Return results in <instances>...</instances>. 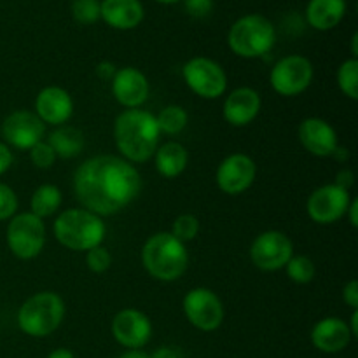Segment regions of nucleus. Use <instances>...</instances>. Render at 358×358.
<instances>
[{
    "label": "nucleus",
    "instance_id": "19",
    "mask_svg": "<svg viewBox=\"0 0 358 358\" xmlns=\"http://www.w3.org/2000/svg\"><path fill=\"white\" fill-rule=\"evenodd\" d=\"M35 114L44 124L63 126L73 114V100L66 90L48 86L35 98Z\"/></svg>",
    "mask_w": 358,
    "mask_h": 358
},
{
    "label": "nucleus",
    "instance_id": "8",
    "mask_svg": "<svg viewBox=\"0 0 358 358\" xmlns=\"http://www.w3.org/2000/svg\"><path fill=\"white\" fill-rule=\"evenodd\" d=\"M313 76V65L306 56L290 55L273 65L269 84L282 96H297L311 86Z\"/></svg>",
    "mask_w": 358,
    "mask_h": 358
},
{
    "label": "nucleus",
    "instance_id": "1",
    "mask_svg": "<svg viewBox=\"0 0 358 358\" xmlns=\"http://www.w3.org/2000/svg\"><path fill=\"white\" fill-rule=\"evenodd\" d=\"M142 189L138 170L121 156L101 154L86 159L73 173V192L83 208L105 217L124 210Z\"/></svg>",
    "mask_w": 358,
    "mask_h": 358
},
{
    "label": "nucleus",
    "instance_id": "13",
    "mask_svg": "<svg viewBox=\"0 0 358 358\" xmlns=\"http://www.w3.org/2000/svg\"><path fill=\"white\" fill-rule=\"evenodd\" d=\"M3 143L20 150H30L44 140L45 124L31 110H14L3 119L2 128Z\"/></svg>",
    "mask_w": 358,
    "mask_h": 358
},
{
    "label": "nucleus",
    "instance_id": "33",
    "mask_svg": "<svg viewBox=\"0 0 358 358\" xmlns=\"http://www.w3.org/2000/svg\"><path fill=\"white\" fill-rule=\"evenodd\" d=\"M17 196L13 187L0 182V220H9L17 212Z\"/></svg>",
    "mask_w": 358,
    "mask_h": 358
},
{
    "label": "nucleus",
    "instance_id": "25",
    "mask_svg": "<svg viewBox=\"0 0 358 358\" xmlns=\"http://www.w3.org/2000/svg\"><path fill=\"white\" fill-rule=\"evenodd\" d=\"M63 194L56 185L42 184L34 191L30 199V212L38 219L51 217L62 208Z\"/></svg>",
    "mask_w": 358,
    "mask_h": 358
},
{
    "label": "nucleus",
    "instance_id": "30",
    "mask_svg": "<svg viewBox=\"0 0 358 358\" xmlns=\"http://www.w3.org/2000/svg\"><path fill=\"white\" fill-rule=\"evenodd\" d=\"M171 234L177 238L182 243H187V241L196 240V236L199 234V220L198 217L191 215V213H184V215H178L173 220V226H171Z\"/></svg>",
    "mask_w": 358,
    "mask_h": 358
},
{
    "label": "nucleus",
    "instance_id": "4",
    "mask_svg": "<svg viewBox=\"0 0 358 358\" xmlns=\"http://www.w3.org/2000/svg\"><path fill=\"white\" fill-rule=\"evenodd\" d=\"M52 233L69 250L87 252L103 243L107 227L101 217L86 208H69L56 217Z\"/></svg>",
    "mask_w": 358,
    "mask_h": 358
},
{
    "label": "nucleus",
    "instance_id": "44",
    "mask_svg": "<svg viewBox=\"0 0 358 358\" xmlns=\"http://www.w3.org/2000/svg\"><path fill=\"white\" fill-rule=\"evenodd\" d=\"M352 58H357L358 56V35L357 34H353V37H352Z\"/></svg>",
    "mask_w": 358,
    "mask_h": 358
},
{
    "label": "nucleus",
    "instance_id": "43",
    "mask_svg": "<svg viewBox=\"0 0 358 358\" xmlns=\"http://www.w3.org/2000/svg\"><path fill=\"white\" fill-rule=\"evenodd\" d=\"M117 358H149V355L143 352H140V350H128V352L122 353V355Z\"/></svg>",
    "mask_w": 358,
    "mask_h": 358
},
{
    "label": "nucleus",
    "instance_id": "21",
    "mask_svg": "<svg viewBox=\"0 0 358 358\" xmlns=\"http://www.w3.org/2000/svg\"><path fill=\"white\" fill-rule=\"evenodd\" d=\"M101 20L115 30H131L143 20L140 0H101Z\"/></svg>",
    "mask_w": 358,
    "mask_h": 358
},
{
    "label": "nucleus",
    "instance_id": "16",
    "mask_svg": "<svg viewBox=\"0 0 358 358\" xmlns=\"http://www.w3.org/2000/svg\"><path fill=\"white\" fill-rule=\"evenodd\" d=\"M110 84L115 101L126 108H140L149 98V79L142 70L135 69V66L117 69Z\"/></svg>",
    "mask_w": 358,
    "mask_h": 358
},
{
    "label": "nucleus",
    "instance_id": "9",
    "mask_svg": "<svg viewBox=\"0 0 358 358\" xmlns=\"http://www.w3.org/2000/svg\"><path fill=\"white\" fill-rule=\"evenodd\" d=\"M182 76L189 90L205 100H215L227 90V76L222 66L205 56L189 59L182 69Z\"/></svg>",
    "mask_w": 358,
    "mask_h": 358
},
{
    "label": "nucleus",
    "instance_id": "15",
    "mask_svg": "<svg viewBox=\"0 0 358 358\" xmlns=\"http://www.w3.org/2000/svg\"><path fill=\"white\" fill-rule=\"evenodd\" d=\"M112 336L128 350H140L152 338V324L143 311L126 308L115 313L112 320Z\"/></svg>",
    "mask_w": 358,
    "mask_h": 358
},
{
    "label": "nucleus",
    "instance_id": "11",
    "mask_svg": "<svg viewBox=\"0 0 358 358\" xmlns=\"http://www.w3.org/2000/svg\"><path fill=\"white\" fill-rule=\"evenodd\" d=\"M294 255V243L282 231H264L250 247V259L261 271H278Z\"/></svg>",
    "mask_w": 358,
    "mask_h": 358
},
{
    "label": "nucleus",
    "instance_id": "38",
    "mask_svg": "<svg viewBox=\"0 0 358 358\" xmlns=\"http://www.w3.org/2000/svg\"><path fill=\"white\" fill-rule=\"evenodd\" d=\"M353 180H355V177H353V173L350 170H341L338 173V177H336V185H339V187L346 189V191H350V187L353 185Z\"/></svg>",
    "mask_w": 358,
    "mask_h": 358
},
{
    "label": "nucleus",
    "instance_id": "2",
    "mask_svg": "<svg viewBox=\"0 0 358 358\" xmlns=\"http://www.w3.org/2000/svg\"><path fill=\"white\" fill-rule=\"evenodd\" d=\"M156 115L143 108H126L114 122L115 147L128 163H145L159 147Z\"/></svg>",
    "mask_w": 358,
    "mask_h": 358
},
{
    "label": "nucleus",
    "instance_id": "6",
    "mask_svg": "<svg viewBox=\"0 0 358 358\" xmlns=\"http://www.w3.org/2000/svg\"><path fill=\"white\" fill-rule=\"evenodd\" d=\"M275 41V27L261 14L241 16L227 34V45L240 58H262L271 51Z\"/></svg>",
    "mask_w": 358,
    "mask_h": 358
},
{
    "label": "nucleus",
    "instance_id": "18",
    "mask_svg": "<svg viewBox=\"0 0 358 358\" xmlns=\"http://www.w3.org/2000/svg\"><path fill=\"white\" fill-rule=\"evenodd\" d=\"M299 142L317 157H332L338 149V133L334 126L320 117H308L299 124Z\"/></svg>",
    "mask_w": 358,
    "mask_h": 358
},
{
    "label": "nucleus",
    "instance_id": "26",
    "mask_svg": "<svg viewBox=\"0 0 358 358\" xmlns=\"http://www.w3.org/2000/svg\"><path fill=\"white\" fill-rule=\"evenodd\" d=\"M157 128L164 135H178L189 122V114L180 105H168L156 115Z\"/></svg>",
    "mask_w": 358,
    "mask_h": 358
},
{
    "label": "nucleus",
    "instance_id": "12",
    "mask_svg": "<svg viewBox=\"0 0 358 358\" xmlns=\"http://www.w3.org/2000/svg\"><path fill=\"white\" fill-rule=\"evenodd\" d=\"M350 203H352L350 191L336 184H325L311 192L306 203V210L313 222L320 224V226H329V224H336L343 217H346Z\"/></svg>",
    "mask_w": 358,
    "mask_h": 358
},
{
    "label": "nucleus",
    "instance_id": "32",
    "mask_svg": "<svg viewBox=\"0 0 358 358\" xmlns=\"http://www.w3.org/2000/svg\"><path fill=\"white\" fill-rule=\"evenodd\" d=\"M28 152H30L31 164H34L35 168H41V170H48V168H51L52 164H55V161L58 159L55 150L51 149V145H49L45 140H42L37 145L31 147Z\"/></svg>",
    "mask_w": 358,
    "mask_h": 358
},
{
    "label": "nucleus",
    "instance_id": "29",
    "mask_svg": "<svg viewBox=\"0 0 358 358\" xmlns=\"http://www.w3.org/2000/svg\"><path fill=\"white\" fill-rule=\"evenodd\" d=\"M72 16L80 24H93L101 20V0H73Z\"/></svg>",
    "mask_w": 358,
    "mask_h": 358
},
{
    "label": "nucleus",
    "instance_id": "17",
    "mask_svg": "<svg viewBox=\"0 0 358 358\" xmlns=\"http://www.w3.org/2000/svg\"><path fill=\"white\" fill-rule=\"evenodd\" d=\"M261 94L254 87L241 86L227 94L222 105V114L227 124L234 128H243L257 119V115L261 114Z\"/></svg>",
    "mask_w": 358,
    "mask_h": 358
},
{
    "label": "nucleus",
    "instance_id": "36",
    "mask_svg": "<svg viewBox=\"0 0 358 358\" xmlns=\"http://www.w3.org/2000/svg\"><path fill=\"white\" fill-rule=\"evenodd\" d=\"M14 156L10 152V147L6 145L3 142H0V175L6 173L10 166H13Z\"/></svg>",
    "mask_w": 358,
    "mask_h": 358
},
{
    "label": "nucleus",
    "instance_id": "22",
    "mask_svg": "<svg viewBox=\"0 0 358 358\" xmlns=\"http://www.w3.org/2000/svg\"><path fill=\"white\" fill-rule=\"evenodd\" d=\"M346 14V0H310L306 20L315 30H332L341 23Z\"/></svg>",
    "mask_w": 358,
    "mask_h": 358
},
{
    "label": "nucleus",
    "instance_id": "31",
    "mask_svg": "<svg viewBox=\"0 0 358 358\" xmlns=\"http://www.w3.org/2000/svg\"><path fill=\"white\" fill-rule=\"evenodd\" d=\"M86 266L90 271L93 273H105L110 269L112 266V255L110 252L105 247L98 245V247L91 248V250L86 252Z\"/></svg>",
    "mask_w": 358,
    "mask_h": 358
},
{
    "label": "nucleus",
    "instance_id": "24",
    "mask_svg": "<svg viewBox=\"0 0 358 358\" xmlns=\"http://www.w3.org/2000/svg\"><path fill=\"white\" fill-rule=\"evenodd\" d=\"M48 143L59 159H73L84 149V135L73 126H56L48 136Z\"/></svg>",
    "mask_w": 358,
    "mask_h": 358
},
{
    "label": "nucleus",
    "instance_id": "23",
    "mask_svg": "<svg viewBox=\"0 0 358 358\" xmlns=\"http://www.w3.org/2000/svg\"><path fill=\"white\" fill-rule=\"evenodd\" d=\"M157 173L163 175L164 178H175L184 173L189 163V152L182 143L166 142L157 147L154 154Z\"/></svg>",
    "mask_w": 358,
    "mask_h": 358
},
{
    "label": "nucleus",
    "instance_id": "20",
    "mask_svg": "<svg viewBox=\"0 0 358 358\" xmlns=\"http://www.w3.org/2000/svg\"><path fill=\"white\" fill-rule=\"evenodd\" d=\"M348 324L339 317L322 318L311 329V343L322 353H339L348 348L352 341Z\"/></svg>",
    "mask_w": 358,
    "mask_h": 358
},
{
    "label": "nucleus",
    "instance_id": "42",
    "mask_svg": "<svg viewBox=\"0 0 358 358\" xmlns=\"http://www.w3.org/2000/svg\"><path fill=\"white\" fill-rule=\"evenodd\" d=\"M350 332H352L353 338H357L358 336V310H353L352 311V318H350Z\"/></svg>",
    "mask_w": 358,
    "mask_h": 358
},
{
    "label": "nucleus",
    "instance_id": "14",
    "mask_svg": "<svg viewBox=\"0 0 358 358\" xmlns=\"http://www.w3.org/2000/svg\"><path fill=\"white\" fill-rule=\"evenodd\" d=\"M255 177H257V166L255 161L247 154H231L219 164L215 173L217 185L222 192L229 196L243 194L252 187Z\"/></svg>",
    "mask_w": 358,
    "mask_h": 358
},
{
    "label": "nucleus",
    "instance_id": "45",
    "mask_svg": "<svg viewBox=\"0 0 358 358\" xmlns=\"http://www.w3.org/2000/svg\"><path fill=\"white\" fill-rule=\"evenodd\" d=\"M156 2H161V3H175V2H178V0H156Z\"/></svg>",
    "mask_w": 358,
    "mask_h": 358
},
{
    "label": "nucleus",
    "instance_id": "39",
    "mask_svg": "<svg viewBox=\"0 0 358 358\" xmlns=\"http://www.w3.org/2000/svg\"><path fill=\"white\" fill-rule=\"evenodd\" d=\"M149 358H180V352L171 346H163V348H157L156 352H152Z\"/></svg>",
    "mask_w": 358,
    "mask_h": 358
},
{
    "label": "nucleus",
    "instance_id": "3",
    "mask_svg": "<svg viewBox=\"0 0 358 358\" xmlns=\"http://www.w3.org/2000/svg\"><path fill=\"white\" fill-rule=\"evenodd\" d=\"M142 264L152 278L175 282L187 271L189 252L171 233H156L143 243Z\"/></svg>",
    "mask_w": 358,
    "mask_h": 358
},
{
    "label": "nucleus",
    "instance_id": "5",
    "mask_svg": "<svg viewBox=\"0 0 358 358\" xmlns=\"http://www.w3.org/2000/svg\"><path fill=\"white\" fill-rule=\"evenodd\" d=\"M65 303L56 292H37L28 297L17 310V327L30 338H45L62 325Z\"/></svg>",
    "mask_w": 358,
    "mask_h": 358
},
{
    "label": "nucleus",
    "instance_id": "27",
    "mask_svg": "<svg viewBox=\"0 0 358 358\" xmlns=\"http://www.w3.org/2000/svg\"><path fill=\"white\" fill-rule=\"evenodd\" d=\"M287 276L297 285H306L317 276V266L308 255H292L285 266Z\"/></svg>",
    "mask_w": 358,
    "mask_h": 358
},
{
    "label": "nucleus",
    "instance_id": "40",
    "mask_svg": "<svg viewBox=\"0 0 358 358\" xmlns=\"http://www.w3.org/2000/svg\"><path fill=\"white\" fill-rule=\"evenodd\" d=\"M346 217H348L350 224H352L353 227L358 226V199L357 198H353L352 203H350L348 212H346Z\"/></svg>",
    "mask_w": 358,
    "mask_h": 358
},
{
    "label": "nucleus",
    "instance_id": "41",
    "mask_svg": "<svg viewBox=\"0 0 358 358\" xmlns=\"http://www.w3.org/2000/svg\"><path fill=\"white\" fill-rule=\"evenodd\" d=\"M48 358H76V355H73L72 350L69 348H56L55 352L49 353Z\"/></svg>",
    "mask_w": 358,
    "mask_h": 358
},
{
    "label": "nucleus",
    "instance_id": "34",
    "mask_svg": "<svg viewBox=\"0 0 358 358\" xmlns=\"http://www.w3.org/2000/svg\"><path fill=\"white\" fill-rule=\"evenodd\" d=\"M184 6L187 14L201 20V17H206L212 14L213 0H184Z\"/></svg>",
    "mask_w": 358,
    "mask_h": 358
},
{
    "label": "nucleus",
    "instance_id": "7",
    "mask_svg": "<svg viewBox=\"0 0 358 358\" xmlns=\"http://www.w3.org/2000/svg\"><path fill=\"white\" fill-rule=\"evenodd\" d=\"M7 247L14 257L30 261L41 255L45 245V226L31 212H23L9 219L6 233Z\"/></svg>",
    "mask_w": 358,
    "mask_h": 358
},
{
    "label": "nucleus",
    "instance_id": "28",
    "mask_svg": "<svg viewBox=\"0 0 358 358\" xmlns=\"http://www.w3.org/2000/svg\"><path fill=\"white\" fill-rule=\"evenodd\" d=\"M338 86L350 100L358 98V59L350 58L341 63L338 70Z\"/></svg>",
    "mask_w": 358,
    "mask_h": 358
},
{
    "label": "nucleus",
    "instance_id": "35",
    "mask_svg": "<svg viewBox=\"0 0 358 358\" xmlns=\"http://www.w3.org/2000/svg\"><path fill=\"white\" fill-rule=\"evenodd\" d=\"M343 299L352 310H358V282L355 278L350 280L343 289Z\"/></svg>",
    "mask_w": 358,
    "mask_h": 358
},
{
    "label": "nucleus",
    "instance_id": "10",
    "mask_svg": "<svg viewBox=\"0 0 358 358\" xmlns=\"http://www.w3.org/2000/svg\"><path fill=\"white\" fill-rule=\"evenodd\" d=\"M184 315L192 327L203 332H213L224 322V304L213 290L205 287L191 289L182 301Z\"/></svg>",
    "mask_w": 358,
    "mask_h": 358
},
{
    "label": "nucleus",
    "instance_id": "37",
    "mask_svg": "<svg viewBox=\"0 0 358 358\" xmlns=\"http://www.w3.org/2000/svg\"><path fill=\"white\" fill-rule=\"evenodd\" d=\"M115 72H117V66L110 62H101L98 63L96 66V76L100 77L101 80H112L114 79Z\"/></svg>",
    "mask_w": 358,
    "mask_h": 358
}]
</instances>
